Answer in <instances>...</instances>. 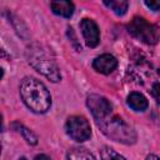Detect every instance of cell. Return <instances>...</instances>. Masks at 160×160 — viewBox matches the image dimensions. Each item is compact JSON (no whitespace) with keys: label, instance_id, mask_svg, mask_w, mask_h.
<instances>
[{"label":"cell","instance_id":"obj_1","mask_svg":"<svg viewBox=\"0 0 160 160\" xmlns=\"http://www.w3.org/2000/svg\"><path fill=\"white\" fill-rule=\"evenodd\" d=\"M20 96L24 104L36 114L46 112L51 106V96L46 86L35 78L26 76L20 82Z\"/></svg>","mask_w":160,"mask_h":160},{"label":"cell","instance_id":"obj_2","mask_svg":"<svg viewBox=\"0 0 160 160\" xmlns=\"http://www.w3.org/2000/svg\"><path fill=\"white\" fill-rule=\"evenodd\" d=\"M28 62L41 75L48 78L52 82H58L61 80V74L59 66L54 58L50 55L48 49L39 44H32L26 50Z\"/></svg>","mask_w":160,"mask_h":160},{"label":"cell","instance_id":"obj_3","mask_svg":"<svg viewBox=\"0 0 160 160\" xmlns=\"http://www.w3.org/2000/svg\"><path fill=\"white\" fill-rule=\"evenodd\" d=\"M96 124L100 128V130L114 141L126 145H131L136 142L135 130L129 124H126L121 118H119L112 112H110L104 119L96 121Z\"/></svg>","mask_w":160,"mask_h":160},{"label":"cell","instance_id":"obj_4","mask_svg":"<svg viewBox=\"0 0 160 160\" xmlns=\"http://www.w3.org/2000/svg\"><path fill=\"white\" fill-rule=\"evenodd\" d=\"M129 34L135 39L148 45H155L159 41V31L155 25L146 21L144 18L135 16L126 26Z\"/></svg>","mask_w":160,"mask_h":160},{"label":"cell","instance_id":"obj_5","mask_svg":"<svg viewBox=\"0 0 160 160\" xmlns=\"http://www.w3.org/2000/svg\"><path fill=\"white\" fill-rule=\"evenodd\" d=\"M65 130H66V134L72 140L79 141V142L86 141L91 136V128H90L89 121L84 116H80V115L70 116L66 120Z\"/></svg>","mask_w":160,"mask_h":160},{"label":"cell","instance_id":"obj_6","mask_svg":"<svg viewBox=\"0 0 160 160\" xmlns=\"http://www.w3.org/2000/svg\"><path fill=\"white\" fill-rule=\"evenodd\" d=\"M86 105L90 109L95 121H99L108 116L110 112H112V106L109 100L98 94H90L86 98Z\"/></svg>","mask_w":160,"mask_h":160},{"label":"cell","instance_id":"obj_7","mask_svg":"<svg viewBox=\"0 0 160 160\" xmlns=\"http://www.w3.org/2000/svg\"><path fill=\"white\" fill-rule=\"evenodd\" d=\"M80 29H81L86 46H89V48L98 46V44L100 41V32H99V28H98L96 22L91 19L85 18L80 22Z\"/></svg>","mask_w":160,"mask_h":160},{"label":"cell","instance_id":"obj_8","mask_svg":"<svg viewBox=\"0 0 160 160\" xmlns=\"http://www.w3.org/2000/svg\"><path fill=\"white\" fill-rule=\"evenodd\" d=\"M92 68L100 74H111L118 68V60L111 54H102L94 59Z\"/></svg>","mask_w":160,"mask_h":160},{"label":"cell","instance_id":"obj_9","mask_svg":"<svg viewBox=\"0 0 160 160\" xmlns=\"http://www.w3.org/2000/svg\"><path fill=\"white\" fill-rule=\"evenodd\" d=\"M128 105L135 110V111H144L148 109V99L141 94V92H138V91H132L129 94L128 96V100H126Z\"/></svg>","mask_w":160,"mask_h":160},{"label":"cell","instance_id":"obj_10","mask_svg":"<svg viewBox=\"0 0 160 160\" xmlns=\"http://www.w3.org/2000/svg\"><path fill=\"white\" fill-rule=\"evenodd\" d=\"M50 8L54 14L62 18H71L74 14V4L71 1H51Z\"/></svg>","mask_w":160,"mask_h":160},{"label":"cell","instance_id":"obj_11","mask_svg":"<svg viewBox=\"0 0 160 160\" xmlns=\"http://www.w3.org/2000/svg\"><path fill=\"white\" fill-rule=\"evenodd\" d=\"M68 160H95L94 155L84 148H72L66 154Z\"/></svg>","mask_w":160,"mask_h":160},{"label":"cell","instance_id":"obj_12","mask_svg":"<svg viewBox=\"0 0 160 160\" xmlns=\"http://www.w3.org/2000/svg\"><path fill=\"white\" fill-rule=\"evenodd\" d=\"M104 4L109 9H111L116 15H124L129 6V2L125 0H110V1H104Z\"/></svg>","mask_w":160,"mask_h":160},{"label":"cell","instance_id":"obj_13","mask_svg":"<svg viewBox=\"0 0 160 160\" xmlns=\"http://www.w3.org/2000/svg\"><path fill=\"white\" fill-rule=\"evenodd\" d=\"M14 126H16V130H18L19 132H21L24 140H25L28 144H30V145H36V144H38V136H36L31 130H29L28 128L22 126V125L19 124V122L14 124Z\"/></svg>","mask_w":160,"mask_h":160},{"label":"cell","instance_id":"obj_14","mask_svg":"<svg viewBox=\"0 0 160 160\" xmlns=\"http://www.w3.org/2000/svg\"><path fill=\"white\" fill-rule=\"evenodd\" d=\"M100 156L101 160H126L124 156H121L110 146H102L100 150Z\"/></svg>","mask_w":160,"mask_h":160},{"label":"cell","instance_id":"obj_15","mask_svg":"<svg viewBox=\"0 0 160 160\" xmlns=\"http://www.w3.org/2000/svg\"><path fill=\"white\" fill-rule=\"evenodd\" d=\"M145 5L151 9L152 11H159L160 10V0H145Z\"/></svg>","mask_w":160,"mask_h":160},{"label":"cell","instance_id":"obj_16","mask_svg":"<svg viewBox=\"0 0 160 160\" xmlns=\"http://www.w3.org/2000/svg\"><path fill=\"white\" fill-rule=\"evenodd\" d=\"M34 160H51V159H50L48 155H45V154H39V155L35 156Z\"/></svg>","mask_w":160,"mask_h":160},{"label":"cell","instance_id":"obj_17","mask_svg":"<svg viewBox=\"0 0 160 160\" xmlns=\"http://www.w3.org/2000/svg\"><path fill=\"white\" fill-rule=\"evenodd\" d=\"M146 160H160V158L156 156V155H154V154H150V155H148Z\"/></svg>","mask_w":160,"mask_h":160},{"label":"cell","instance_id":"obj_18","mask_svg":"<svg viewBox=\"0 0 160 160\" xmlns=\"http://www.w3.org/2000/svg\"><path fill=\"white\" fill-rule=\"evenodd\" d=\"M19 160H26V158H24V156H21V158L19 159Z\"/></svg>","mask_w":160,"mask_h":160}]
</instances>
